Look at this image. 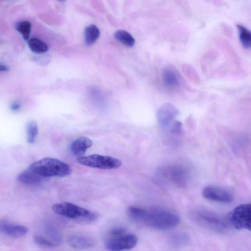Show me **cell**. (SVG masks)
<instances>
[{"label": "cell", "mask_w": 251, "mask_h": 251, "mask_svg": "<svg viewBox=\"0 0 251 251\" xmlns=\"http://www.w3.org/2000/svg\"><path fill=\"white\" fill-rule=\"evenodd\" d=\"M178 111L171 103H164L157 111V119L159 124L164 127L171 126L174 122Z\"/></svg>", "instance_id": "obj_10"}, {"label": "cell", "mask_w": 251, "mask_h": 251, "mask_svg": "<svg viewBox=\"0 0 251 251\" xmlns=\"http://www.w3.org/2000/svg\"><path fill=\"white\" fill-rule=\"evenodd\" d=\"M251 206L250 203L240 204L235 207L228 216V221L237 229L251 230Z\"/></svg>", "instance_id": "obj_6"}, {"label": "cell", "mask_w": 251, "mask_h": 251, "mask_svg": "<svg viewBox=\"0 0 251 251\" xmlns=\"http://www.w3.org/2000/svg\"><path fill=\"white\" fill-rule=\"evenodd\" d=\"M202 194L207 200L222 203H230L234 199V194L230 190L216 185L205 187L202 191Z\"/></svg>", "instance_id": "obj_8"}, {"label": "cell", "mask_w": 251, "mask_h": 251, "mask_svg": "<svg viewBox=\"0 0 251 251\" xmlns=\"http://www.w3.org/2000/svg\"><path fill=\"white\" fill-rule=\"evenodd\" d=\"M29 168L43 177H64L72 173V169L68 164L50 157L43 158L34 162Z\"/></svg>", "instance_id": "obj_2"}, {"label": "cell", "mask_w": 251, "mask_h": 251, "mask_svg": "<svg viewBox=\"0 0 251 251\" xmlns=\"http://www.w3.org/2000/svg\"><path fill=\"white\" fill-rule=\"evenodd\" d=\"M138 242L136 236L126 231L115 235H107L105 243L106 249L109 251L129 250L134 248Z\"/></svg>", "instance_id": "obj_7"}, {"label": "cell", "mask_w": 251, "mask_h": 251, "mask_svg": "<svg viewBox=\"0 0 251 251\" xmlns=\"http://www.w3.org/2000/svg\"><path fill=\"white\" fill-rule=\"evenodd\" d=\"M28 229L23 225L11 224L8 222L0 220V233L7 236L19 238L25 235Z\"/></svg>", "instance_id": "obj_11"}, {"label": "cell", "mask_w": 251, "mask_h": 251, "mask_svg": "<svg viewBox=\"0 0 251 251\" xmlns=\"http://www.w3.org/2000/svg\"><path fill=\"white\" fill-rule=\"evenodd\" d=\"M163 84L168 89L176 88L179 85V79L176 72L171 68L164 69L162 73Z\"/></svg>", "instance_id": "obj_15"}, {"label": "cell", "mask_w": 251, "mask_h": 251, "mask_svg": "<svg viewBox=\"0 0 251 251\" xmlns=\"http://www.w3.org/2000/svg\"><path fill=\"white\" fill-rule=\"evenodd\" d=\"M114 36L116 40L126 47H132L135 44L134 38L126 30H117L114 33Z\"/></svg>", "instance_id": "obj_18"}, {"label": "cell", "mask_w": 251, "mask_h": 251, "mask_svg": "<svg viewBox=\"0 0 251 251\" xmlns=\"http://www.w3.org/2000/svg\"><path fill=\"white\" fill-rule=\"evenodd\" d=\"M127 213L135 222L158 230L171 229L180 221L179 216L176 213L163 208L131 206L128 208Z\"/></svg>", "instance_id": "obj_1"}, {"label": "cell", "mask_w": 251, "mask_h": 251, "mask_svg": "<svg viewBox=\"0 0 251 251\" xmlns=\"http://www.w3.org/2000/svg\"><path fill=\"white\" fill-rule=\"evenodd\" d=\"M92 145V141L86 137H81L75 140L71 144L70 150L76 156H82Z\"/></svg>", "instance_id": "obj_13"}, {"label": "cell", "mask_w": 251, "mask_h": 251, "mask_svg": "<svg viewBox=\"0 0 251 251\" xmlns=\"http://www.w3.org/2000/svg\"><path fill=\"white\" fill-rule=\"evenodd\" d=\"M237 27L239 32V38L243 47L249 49L251 47V34L250 31L244 26L238 24Z\"/></svg>", "instance_id": "obj_19"}, {"label": "cell", "mask_w": 251, "mask_h": 251, "mask_svg": "<svg viewBox=\"0 0 251 251\" xmlns=\"http://www.w3.org/2000/svg\"><path fill=\"white\" fill-rule=\"evenodd\" d=\"M189 241L188 235L185 233H176L173 235L169 239L170 244L176 247H181L186 245Z\"/></svg>", "instance_id": "obj_22"}, {"label": "cell", "mask_w": 251, "mask_h": 251, "mask_svg": "<svg viewBox=\"0 0 251 251\" xmlns=\"http://www.w3.org/2000/svg\"><path fill=\"white\" fill-rule=\"evenodd\" d=\"M33 240L37 244L43 247L52 248L56 246V243L47 239L41 235L35 234Z\"/></svg>", "instance_id": "obj_23"}, {"label": "cell", "mask_w": 251, "mask_h": 251, "mask_svg": "<svg viewBox=\"0 0 251 251\" xmlns=\"http://www.w3.org/2000/svg\"><path fill=\"white\" fill-rule=\"evenodd\" d=\"M77 162L83 165L102 170H111L120 167L122 161L117 158L97 154L78 156Z\"/></svg>", "instance_id": "obj_5"}, {"label": "cell", "mask_w": 251, "mask_h": 251, "mask_svg": "<svg viewBox=\"0 0 251 251\" xmlns=\"http://www.w3.org/2000/svg\"><path fill=\"white\" fill-rule=\"evenodd\" d=\"M21 107V104L17 101H14L10 105V109L13 111H17Z\"/></svg>", "instance_id": "obj_24"}, {"label": "cell", "mask_w": 251, "mask_h": 251, "mask_svg": "<svg viewBox=\"0 0 251 251\" xmlns=\"http://www.w3.org/2000/svg\"><path fill=\"white\" fill-rule=\"evenodd\" d=\"M67 242L70 246L78 249L89 248L95 244L94 240L91 237L78 234L70 235L67 239Z\"/></svg>", "instance_id": "obj_12"}, {"label": "cell", "mask_w": 251, "mask_h": 251, "mask_svg": "<svg viewBox=\"0 0 251 251\" xmlns=\"http://www.w3.org/2000/svg\"><path fill=\"white\" fill-rule=\"evenodd\" d=\"M28 45L31 51L37 54L45 53L49 49L48 46L45 42L36 37L29 39Z\"/></svg>", "instance_id": "obj_17"}, {"label": "cell", "mask_w": 251, "mask_h": 251, "mask_svg": "<svg viewBox=\"0 0 251 251\" xmlns=\"http://www.w3.org/2000/svg\"><path fill=\"white\" fill-rule=\"evenodd\" d=\"M15 27L25 40H28L31 29V24L30 22L28 21L18 22L16 24Z\"/></svg>", "instance_id": "obj_20"}, {"label": "cell", "mask_w": 251, "mask_h": 251, "mask_svg": "<svg viewBox=\"0 0 251 251\" xmlns=\"http://www.w3.org/2000/svg\"><path fill=\"white\" fill-rule=\"evenodd\" d=\"M157 175L163 182L178 188L186 186L190 179L189 169L180 164L165 165L159 169Z\"/></svg>", "instance_id": "obj_3"}, {"label": "cell", "mask_w": 251, "mask_h": 251, "mask_svg": "<svg viewBox=\"0 0 251 251\" xmlns=\"http://www.w3.org/2000/svg\"><path fill=\"white\" fill-rule=\"evenodd\" d=\"M8 66L1 62H0V73L5 72L9 70Z\"/></svg>", "instance_id": "obj_25"}, {"label": "cell", "mask_w": 251, "mask_h": 251, "mask_svg": "<svg viewBox=\"0 0 251 251\" xmlns=\"http://www.w3.org/2000/svg\"><path fill=\"white\" fill-rule=\"evenodd\" d=\"M60 0V1H62V0Z\"/></svg>", "instance_id": "obj_26"}, {"label": "cell", "mask_w": 251, "mask_h": 251, "mask_svg": "<svg viewBox=\"0 0 251 251\" xmlns=\"http://www.w3.org/2000/svg\"><path fill=\"white\" fill-rule=\"evenodd\" d=\"M38 134V126L35 121H31L28 123L26 126V140L30 144H33Z\"/></svg>", "instance_id": "obj_21"}, {"label": "cell", "mask_w": 251, "mask_h": 251, "mask_svg": "<svg viewBox=\"0 0 251 251\" xmlns=\"http://www.w3.org/2000/svg\"><path fill=\"white\" fill-rule=\"evenodd\" d=\"M43 178L29 168L19 174L17 180L24 185H32L39 183Z\"/></svg>", "instance_id": "obj_14"}, {"label": "cell", "mask_w": 251, "mask_h": 251, "mask_svg": "<svg viewBox=\"0 0 251 251\" xmlns=\"http://www.w3.org/2000/svg\"><path fill=\"white\" fill-rule=\"evenodd\" d=\"M196 217L201 223L215 230H222L227 226L225 219L210 212L200 211L196 214Z\"/></svg>", "instance_id": "obj_9"}, {"label": "cell", "mask_w": 251, "mask_h": 251, "mask_svg": "<svg viewBox=\"0 0 251 251\" xmlns=\"http://www.w3.org/2000/svg\"><path fill=\"white\" fill-rule=\"evenodd\" d=\"M84 33L85 44L88 46H91L99 38L100 31L96 25H90L85 28Z\"/></svg>", "instance_id": "obj_16"}, {"label": "cell", "mask_w": 251, "mask_h": 251, "mask_svg": "<svg viewBox=\"0 0 251 251\" xmlns=\"http://www.w3.org/2000/svg\"><path fill=\"white\" fill-rule=\"evenodd\" d=\"M52 210L56 214L84 223H91L98 218L97 213L69 202L54 204Z\"/></svg>", "instance_id": "obj_4"}]
</instances>
